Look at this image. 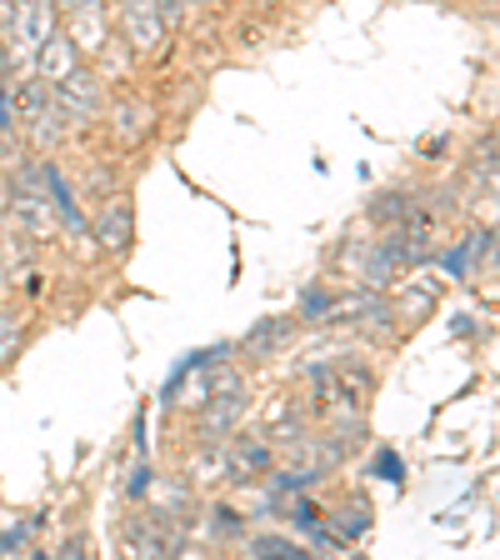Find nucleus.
I'll list each match as a JSON object with an SVG mask.
<instances>
[{
	"label": "nucleus",
	"mask_w": 500,
	"mask_h": 560,
	"mask_svg": "<svg viewBox=\"0 0 500 560\" xmlns=\"http://www.w3.org/2000/svg\"><path fill=\"white\" fill-rule=\"evenodd\" d=\"M5 210H11V221L21 225V235H31V241H50V235H56V210H50V196H46V186H40V171H35V165L11 175Z\"/></svg>",
	"instance_id": "f257e3e1"
},
{
	"label": "nucleus",
	"mask_w": 500,
	"mask_h": 560,
	"mask_svg": "<svg viewBox=\"0 0 500 560\" xmlns=\"http://www.w3.org/2000/svg\"><path fill=\"white\" fill-rule=\"evenodd\" d=\"M50 110L66 120V130H85L95 116H101V75L75 66L66 81L50 85Z\"/></svg>",
	"instance_id": "f03ea898"
},
{
	"label": "nucleus",
	"mask_w": 500,
	"mask_h": 560,
	"mask_svg": "<svg viewBox=\"0 0 500 560\" xmlns=\"http://www.w3.org/2000/svg\"><path fill=\"white\" fill-rule=\"evenodd\" d=\"M120 40L130 46V56H161L165 40H171V21L161 15L155 0H120Z\"/></svg>",
	"instance_id": "7ed1b4c3"
},
{
	"label": "nucleus",
	"mask_w": 500,
	"mask_h": 560,
	"mask_svg": "<svg viewBox=\"0 0 500 560\" xmlns=\"http://www.w3.org/2000/svg\"><path fill=\"white\" fill-rule=\"evenodd\" d=\"M270 460H276V445L270 441H260V435H241V431L225 435V480L251 486V480H260L270 470Z\"/></svg>",
	"instance_id": "20e7f679"
},
{
	"label": "nucleus",
	"mask_w": 500,
	"mask_h": 560,
	"mask_svg": "<svg viewBox=\"0 0 500 560\" xmlns=\"http://www.w3.org/2000/svg\"><path fill=\"white\" fill-rule=\"evenodd\" d=\"M15 120L31 126L35 140H60V126H56V110H50V85L40 75H21V91H15Z\"/></svg>",
	"instance_id": "39448f33"
},
{
	"label": "nucleus",
	"mask_w": 500,
	"mask_h": 560,
	"mask_svg": "<svg viewBox=\"0 0 500 560\" xmlns=\"http://www.w3.org/2000/svg\"><path fill=\"white\" fill-rule=\"evenodd\" d=\"M60 31L70 35V46L81 50V60H91L95 50L111 40V11H105V0H85L75 11L60 15Z\"/></svg>",
	"instance_id": "423d86ee"
},
{
	"label": "nucleus",
	"mask_w": 500,
	"mask_h": 560,
	"mask_svg": "<svg viewBox=\"0 0 500 560\" xmlns=\"http://www.w3.org/2000/svg\"><path fill=\"white\" fill-rule=\"evenodd\" d=\"M196 420H200V435H206V441H225L231 431H241V420H245V390L206 396L196 406Z\"/></svg>",
	"instance_id": "0eeeda50"
},
{
	"label": "nucleus",
	"mask_w": 500,
	"mask_h": 560,
	"mask_svg": "<svg viewBox=\"0 0 500 560\" xmlns=\"http://www.w3.org/2000/svg\"><path fill=\"white\" fill-rule=\"evenodd\" d=\"M295 336V315H266V320H256V326L241 336V355H251V361H276L280 350L291 346Z\"/></svg>",
	"instance_id": "6e6552de"
},
{
	"label": "nucleus",
	"mask_w": 500,
	"mask_h": 560,
	"mask_svg": "<svg viewBox=\"0 0 500 560\" xmlns=\"http://www.w3.org/2000/svg\"><path fill=\"white\" fill-rule=\"evenodd\" d=\"M490 250H496V231H490V225H476V231H466V241L455 245V250H445V256H435V260L445 266V276L470 280V276H480Z\"/></svg>",
	"instance_id": "1a4fd4ad"
},
{
	"label": "nucleus",
	"mask_w": 500,
	"mask_h": 560,
	"mask_svg": "<svg viewBox=\"0 0 500 560\" xmlns=\"http://www.w3.org/2000/svg\"><path fill=\"white\" fill-rule=\"evenodd\" d=\"M75 66H85L81 50L70 46V35H66V31H56V35L46 40V46L35 50V70H31V75H40L46 85H56V81H66V75H70Z\"/></svg>",
	"instance_id": "9d476101"
},
{
	"label": "nucleus",
	"mask_w": 500,
	"mask_h": 560,
	"mask_svg": "<svg viewBox=\"0 0 500 560\" xmlns=\"http://www.w3.org/2000/svg\"><path fill=\"white\" fill-rule=\"evenodd\" d=\"M371 501H365V495H350L346 505H336V511H326V525L330 530H336L340 540H346V546H361L365 536H371Z\"/></svg>",
	"instance_id": "9b49d317"
},
{
	"label": "nucleus",
	"mask_w": 500,
	"mask_h": 560,
	"mask_svg": "<svg viewBox=\"0 0 500 560\" xmlns=\"http://www.w3.org/2000/svg\"><path fill=\"white\" fill-rule=\"evenodd\" d=\"M91 235H95V250H126L130 245V206H120V200H111V206L101 210V221L91 225Z\"/></svg>",
	"instance_id": "f8f14e48"
},
{
	"label": "nucleus",
	"mask_w": 500,
	"mask_h": 560,
	"mask_svg": "<svg viewBox=\"0 0 500 560\" xmlns=\"http://www.w3.org/2000/svg\"><path fill=\"white\" fill-rule=\"evenodd\" d=\"M151 126H155V110L151 105H140V101H126V105L111 110V130H116V140H126V145H136Z\"/></svg>",
	"instance_id": "ddd939ff"
},
{
	"label": "nucleus",
	"mask_w": 500,
	"mask_h": 560,
	"mask_svg": "<svg viewBox=\"0 0 500 560\" xmlns=\"http://www.w3.org/2000/svg\"><path fill=\"white\" fill-rule=\"evenodd\" d=\"M190 480L210 486V480H225V441H200L190 455Z\"/></svg>",
	"instance_id": "4468645a"
},
{
	"label": "nucleus",
	"mask_w": 500,
	"mask_h": 560,
	"mask_svg": "<svg viewBox=\"0 0 500 560\" xmlns=\"http://www.w3.org/2000/svg\"><path fill=\"white\" fill-rule=\"evenodd\" d=\"M410 206H416V196H410V190H381V196H371V210H365V215H371L375 225H400L410 215Z\"/></svg>",
	"instance_id": "2eb2a0df"
},
{
	"label": "nucleus",
	"mask_w": 500,
	"mask_h": 560,
	"mask_svg": "<svg viewBox=\"0 0 500 560\" xmlns=\"http://www.w3.org/2000/svg\"><path fill=\"white\" fill-rule=\"evenodd\" d=\"M295 320H305V326H330V291L326 285H305L301 301H295Z\"/></svg>",
	"instance_id": "dca6fc26"
},
{
	"label": "nucleus",
	"mask_w": 500,
	"mask_h": 560,
	"mask_svg": "<svg viewBox=\"0 0 500 560\" xmlns=\"http://www.w3.org/2000/svg\"><path fill=\"white\" fill-rule=\"evenodd\" d=\"M365 476L385 480V486H406V460H400L396 445H375L371 466H365Z\"/></svg>",
	"instance_id": "f3484780"
},
{
	"label": "nucleus",
	"mask_w": 500,
	"mask_h": 560,
	"mask_svg": "<svg viewBox=\"0 0 500 560\" xmlns=\"http://www.w3.org/2000/svg\"><path fill=\"white\" fill-rule=\"evenodd\" d=\"M251 556H260V560H311V550L291 536H256L251 540Z\"/></svg>",
	"instance_id": "a211bd4d"
},
{
	"label": "nucleus",
	"mask_w": 500,
	"mask_h": 560,
	"mask_svg": "<svg viewBox=\"0 0 500 560\" xmlns=\"http://www.w3.org/2000/svg\"><path fill=\"white\" fill-rule=\"evenodd\" d=\"M0 556H25V560H40V546H35V530L31 525H11V530H0Z\"/></svg>",
	"instance_id": "6ab92c4d"
},
{
	"label": "nucleus",
	"mask_w": 500,
	"mask_h": 560,
	"mask_svg": "<svg viewBox=\"0 0 500 560\" xmlns=\"http://www.w3.org/2000/svg\"><path fill=\"white\" fill-rule=\"evenodd\" d=\"M21 340H25V320L21 315H11V311H0V365L21 350Z\"/></svg>",
	"instance_id": "aec40b11"
},
{
	"label": "nucleus",
	"mask_w": 500,
	"mask_h": 560,
	"mask_svg": "<svg viewBox=\"0 0 500 560\" xmlns=\"http://www.w3.org/2000/svg\"><path fill=\"white\" fill-rule=\"evenodd\" d=\"M210 530H216V536H245V515L235 511V505H216V511H210Z\"/></svg>",
	"instance_id": "412c9836"
},
{
	"label": "nucleus",
	"mask_w": 500,
	"mask_h": 560,
	"mask_svg": "<svg viewBox=\"0 0 500 560\" xmlns=\"http://www.w3.org/2000/svg\"><path fill=\"white\" fill-rule=\"evenodd\" d=\"M435 305V291L426 285V291H400V315H410V320H426Z\"/></svg>",
	"instance_id": "4be33fe9"
},
{
	"label": "nucleus",
	"mask_w": 500,
	"mask_h": 560,
	"mask_svg": "<svg viewBox=\"0 0 500 560\" xmlns=\"http://www.w3.org/2000/svg\"><path fill=\"white\" fill-rule=\"evenodd\" d=\"M151 490H155V470L146 466V460H140V466L130 470V480H126V501H146Z\"/></svg>",
	"instance_id": "5701e85b"
},
{
	"label": "nucleus",
	"mask_w": 500,
	"mask_h": 560,
	"mask_svg": "<svg viewBox=\"0 0 500 560\" xmlns=\"http://www.w3.org/2000/svg\"><path fill=\"white\" fill-rule=\"evenodd\" d=\"M146 431H151V410L140 406V410H136V455L151 451V435H146Z\"/></svg>",
	"instance_id": "b1692460"
},
{
	"label": "nucleus",
	"mask_w": 500,
	"mask_h": 560,
	"mask_svg": "<svg viewBox=\"0 0 500 560\" xmlns=\"http://www.w3.org/2000/svg\"><path fill=\"white\" fill-rule=\"evenodd\" d=\"M85 550H91V546H85V536H70V540H66V546H60V550H56V556H60V560H81V556H85Z\"/></svg>",
	"instance_id": "393cba45"
},
{
	"label": "nucleus",
	"mask_w": 500,
	"mask_h": 560,
	"mask_svg": "<svg viewBox=\"0 0 500 560\" xmlns=\"http://www.w3.org/2000/svg\"><path fill=\"white\" fill-rule=\"evenodd\" d=\"M15 126V105H11V95H5V85H0V136Z\"/></svg>",
	"instance_id": "a878e982"
},
{
	"label": "nucleus",
	"mask_w": 500,
	"mask_h": 560,
	"mask_svg": "<svg viewBox=\"0 0 500 560\" xmlns=\"http://www.w3.org/2000/svg\"><path fill=\"white\" fill-rule=\"evenodd\" d=\"M445 145H451V140H445V136H431V140H426V161H441V155H445Z\"/></svg>",
	"instance_id": "bb28decb"
},
{
	"label": "nucleus",
	"mask_w": 500,
	"mask_h": 560,
	"mask_svg": "<svg viewBox=\"0 0 500 560\" xmlns=\"http://www.w3.org/2000/svg\"><path fill=\"white\" fill-rule=\"evenodd\" d=\"M25 525H31L35 536H40V530H46V525H50V511H31V515H25Z\"/></svg>",
	"instance_id": "cd10ccee"
},
{
	"label": "nucleus",
	"mask_w": 500,
	"mask_h": 560,
	"mask_svg": "<svg viewBox=\"0 0 500 560\" xmlns=\"http://www.w3.org/2000/svg\"><path fill=\"white\" fill-rule=\"evenodd\" d=\"M50 5H56V11L66 15V11H75V5H85V0H50Z\"/></svg>",
	"instance_id": "c85d7f7f"
},
{
	"label": "nucleus",
	"mask_w": 500,
	"mask_h": 560,
	"mask_svg": "<svg viewBox=\"0 0 500 560\" xmlns=\"http://www.w3.org/2000/svg\"><path fill=\"white\" fill-rule=\"evenodd\" d=\"M190 11H206V5H221V0H186Z\"/></svg>",
	"instance_id": "c756f323"
},
{
	"label": "nucleus",
	"mask_w": 500,
	"mask_h": 560,
	"mask_svg": "<svg viewBox=\"0 0 500 560\" xmlns=\"http://www.w3.org/2000/svg\"><path fill=\"white\" fill-rule=\"evenodd\" d=\"M116 5H120V0H116Z\"/></svg>",
	"instance_id": "7c9ffc66"
}]
</instances>
